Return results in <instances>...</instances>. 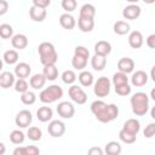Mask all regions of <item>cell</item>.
Instances as JSON below:
<instances>
[{"label":"cell","mask_w":155,"mask_h":155,"mask_svg":"<svg viewBox=\"0 0 155 155\" xmlns=\"http://www.w3.org/2000/svg\"><path fill=\"white\" fill-rule=\"evenodd\" d=\"M30 73H31L30 65H29L28 63H25V62H19V63L16 64V67H15V73H13V74H15L16 78L25 79V78H28V76L30 75Z\"/></svg>","instance_id":"12"},{"label":"cell","mask_w":155,"mask_h":155,"mask_svg":"<svg viewBox=\"0 0 155 155\" xmlns=\"http://www.w3.org/2000/svg\"><path fill=\"white\" fill-rule=\"evenodd\" d=\"M38 154H40V149L35 145L17 147L13 150V155H38Z\"/></svg>","instance_id":"22"},{"label":"cell","mask_w":155,"mask_h":155,"mask_svg":"<svg viewBox=\"0 0 155 155\" xmlns=\"http://www.w3.org/2000/svg\"><path fill=\"white\" fill-rule=\"evenodd\" d=\"M143 42H144V39H143V35L139 30H133L131 31V34L128 35V45L132 47V48H139L143 46Z\"/></svg>","instance_id":"16"},{"label":"cell","mask_w":155,"mask_h":155,"mask_svg":"<svg viewBox=\"0 0 155 155\" xmlns=\"http://www.w3.org/2000/svg\"><path fill=\"white\" fill-rule=\"evenodd\" d=\"M148 82V74L143 70H136L133 74H132V78H131V84L136 87H140V86H144L147 85Z\"/></svg>","instance_id":"14"},{"label":"cell","mask_w":155,"mask_h":155,"mask_svg":"<svg viewBox=\"0 0 155 155\" xmlns=\"http://www.w3.org/2000/svg\"><path fill=\"white\" fill-rule=\"evenodd\" d=\"M91 65L94 70L97 71H101L105 68L107 65V57L105 56H101V54H96L91 58Z\"/></svg>","instance_id":"25"},{"label":"cell","mask_w":155,"mask_h":155,"mask_svg":"<svg viewBox=\"0 0 155 155\" xmlns=\"http://www.w3.org/2000/svg\"><path fill=\"white\" fill-rule=\"evenodd\" d=\"M78 27L84 33H90L94 28V18H81L78 19Z\"/></svg>","instance_id":"23"},{"label":"cell","mask_w":155,"mask_h":155,"mask_svg":"<svg viewBox=\"0 0 155 155\" xmlns=\"http://www.w3.org/2000/svg\"><path fill=\"white\" fill-rule=\"evenodd\" d=\"M78 79H79L81 86H85V87L91 86V85L93 84V81H94V78H93L92 73H91V71H87V70H82V71L79 74Z\"/></svg>","instance_id":"29"},{"label":"cell","mask_w":155,"mask_h":155,"mask_svg":"<svg viewBox=\"0 0 155 155\" xmlns=\"http://www.w3.org/2000/svg\"><path fill=\"white\" fill-rule=\"evenodd\" d=\"M24 139H25V136H24V133H23L22 131H19V130H13V131L10 133V140H11L13 144H16V145L22 144V143L24 142Z\"/></svg>","instance_id":"36"},{"label":"cell","mask_w":155,"mask_h":155,"mask_svg":"<svg viewBox=\"0 0 155 155\" xmlns=\"http://www.w3.org/2000/svg\"><path fill=\"white\" fill-rule=\"evenodd\" d=\"M31 1H33V5H34V6L42 7V8L48 7L50 4H51V0H31Z\"/></svg>","instance_id":"44"},{"label":"cell","mask_w":155,"mask_h":155,"mask_svg":"<svg viewBox=\"0 0 155 155\" xmlns=\"http://www.w3.org/2000/svg\"><path fill=\"white\" fill-rule=\"evenodd\" d=\"M122 130H125L126 132H128V133H131V134L137 136L138 132L140 131V122H139V120H137V119H128V120L125 121Z\"/></svg>","instance_id":"18"},{"label":"cell","mask_w":155,"mask_h":155,"mask_svg":"<svg viewBox=\"0 0 155 155\" xmlns=\"http://www.w3.org/2000/svg\"><path fill=\"white\" fill-rule=\"evenodd\" d=\"M62 81L67 85H73L76 81V74L73 70H64L62 73Z\"/></svg>","instance_id":"39"},{"label":"cell","mask_w":155,"mask_h":155,"mask_svg":"<svg viewBox=\"0 0 155 155\" xmlns=\"http://www.w3.org/2000/svg\"><path fill=\"white\" fill-rule=\"evenodd\" d=\"M31 121H33V115H31V113H30L29 110H27V109H23V110L18 111L17 115H16V117H15V122H16V125H17L19 128H25V127H28V126L31 124Z\"/></svg>","instance_id":"9"},{"label":"cell","mask_w":155,"mask_h":155,"mask_svg":"<svg viewBox=\"0 0 155 155\" xmlns=\"http://www.w3.org/2000/svg\"><path fill=\"white\" fill-rule=\"evenodd\" d=\"M145 4H149V5H151V4H154L155 2V0H143Z\"/></svg>","instance_id":"51"},{"label":"cell","mask_w":155,"mask_h":155,"mask_svg":"<svg viewBox=\"0 0 155 155\" xmlns=\"http://www.w3.org/2000/svg\"><path fill=\"white\" fill-rule=\"evenodd\" d=\"M151 117H153V119H155V109H154V108L151 109Z\"/></svg>","instance_id":"53"},{"label":"cell","mask_w":155,"mask_h":155,"mask_svg":"<svg viewBox=\"0 0 155 155\" xmlns=\"http://www.w3.org/2000/svg\"><path fill=\"white\" fill-rule=\"evenodd\" d=\"M57 113L63 119H71L75 114V108L70 102H61L57 105Z\"/></svg>","instance_id":"10"},{"label":"cell","mask_w":155,"mask_h":155,"mask_svg":"<svg viewBox=\"0 0 155 155\" xmlns=\"http://www.w3.org/2000/svg\"><path fill=\"white\" fill-rule=\"evenodd\" d=\"M143 134H144L145 138H153L154 134H155V124L154 122H150L145 127V130L143 131Z\"/></svg>","instance_id":"43"},{"label":"cell","mask_w":155,"mask_h":155,"mask_svg":"<svg viewBox=\"0 0 155 155\" xmlns=\"http://www.w3.org/2000/svg\"><path fill=\"white\" fill-rule=\"evenodd\" d=\"M121 150H122V148H121L120 143L116 140H110L109 143H107V145L104 148V151L108 155H119L121 153Z\"/></svg>","instance_id":"31"},{"label":"cell","mask_w":155,"mask_h":155,"mask_svg":"<svg viewBox=\"0 0 155 155\" xmlns=\"http://www.w3.org/2000/svg\"><path fill=\"white\" fill-rule=\"evenodd\" d=\"M142 13V8L137 5V4H130L128 6H126L124 10H122V16L124 18L126 19H130V21H133V19H137Z\"/></svg>","instance_id":"11"},{"label":"cell","mask_w":155,"mask_h":155,"mask_svg":"<svg viewBox=\"0 0 155 155\" xmlns=\"http://www.w3.org/2000/svg\"><path fill=\"white\" fill-rule=\"evenodd\" d=\"M38 52H39V57H40V62L42 65H48V64H56V62L58 61V54L57 51L53 46V44L48 42V41H44L39 45L38 47Z\"/></svg>","instance_id":"2"},{"label":"cell","mask_w":155,"mask_h":155,"mask_svg":"<svg viewBox=\"0 0 155 155\" xmlns=\"http://www.w3.org/2000/svg\"><path fill=\"white\" fill-rule=\"evenodd\" d=\"M88 154L90 155H103V150L99 147H92L88 149Z\"/></svg>","instance_id":"47"},{"label":"cell","mask_w":155,"mask_h":155,"mask_svg":"<svg viewBox=\"0 0 155 155\" xmlns=\"http://www.w3.org/2000/svg\"><path fill=\"white\" fill-rule=\"evenodd\" d=\"M13 36V28L12 25L4 23L0 25V38L1 39H11Z\"/></svg>","instance_id":"37"},{"label":"cell","mask_w":155,"mask_h":155,"mask_svg":"<svg viewBox=\"0 0 155 155\" xmlns=\"http://www.w3.org/2000/svg\"><path fill=\"white\" fill-rule=\"evenodd\" d=\"M62 97H63V88L59 85H51V86L44 88L39 94V99L45 104L53 103V102L61 99Z\"/></svg>","instance_id":"4"},{"label":"cell","mask_w":155,"mask_h":155,"mask_svg":"<svg viewBox=\"0 0 155 155\" xmlns=\"http://www.w3.org/2000/svg\"><path fill=\"white\" fill-rule=\"evenodd\" d=\"M126 1H128L130 4H137L139 0H126Z\"/></svg>","instance_id":"52"},{"label":"cell","mask_w":155,"mask_h":155,"mask_svg":"<svg viewBox=\"0 0 155 155\" xmlns=\"http://www.w3.org/2000/svg\"><path fill=\"white\" fill-rule=\"evenodd\" d=\"M11 45L17 50H24L28 46V38L24 34H15L11 38Z\"/></svg>","instance_id":"20"},{"label":"cell","mask_w":155,"mask_h":155,"mask_svg":"<svg viewBox=\"0 0 155 155\" xmlns=\"http://www.w3.org/2000/svg\"><path fill=\"white\" fill-rule=\"evenodd\" d=\"M119 138H120V140L122 142V143H125V144H133L136 140H137V136H134V134H131V133H128V132H126L125 130H120V132H119Z\"/></svg>","instance_id":"35"},{"label":"cell","mask_w":155,"mask_h":155,"mask_svg":"<svg viewBox=\"0 0 155 155\" xmlns=\"http://www.w3.org/2000/svg\"><path fill=\"white\" fill-rule=\"evenodd\" d=\"M110 86H111V81L107 76H101L94 82L93 92L97 97H101V98L107 97L110 92Z\"/></svg>","instance_id":"6"},{"label":"cell","mask_w":155,"mask_h":155,"mask_svg":"<svg viewBox=\"0 0 155 155\" xmlns=\"http://www.w3.org/2000/svg\"><path fill=\"white\" fill-rule=\"evenodd\" d=\"M47 132L53 138H59L65 132V124L61 120H52L47 126Z\"/></svg>","instance_id":"8"},{"label":"cell","mask_w":155,"mask_h":155,"mask_svg":"<svg viewBox=\"0 0 155 155\" xmlns=\"http://www.w3.org/2000/svg\"><path fill=\"white\" fill-rule=\"evenodd\" d=\"M113 29H114V33L117 34V35H126V34L130 31L131 27H130V24H128L127 22H125V21H117V22L114 23Z\"/></svg>","instance_id":"30"},{"label":"cell","mask_w":155,"mask_h":155,"mask_svg":"<svg viewBox=\"0 0 155 155\" xmlns=\"http://www.w3.org/2000/svg\"><path fill=\"white\" fill-rule=\"evenodd\" d=\"M44 76L46 78V80L53 81L58 78V69L56 67V64H48V65H44V71H42Z\"/></svg>","instance_id":"27"},{"label":"cell","mask_w":155,"mask_h":155,"mask_svg":"<svg viewBox=\"0 0 155 155\" xmlns=\"http://www.w3.org/2000/svg\"><path fill=\"white\" fill-rule=\"evenodd\" d=\"M69 97L73 102H75L76 104H85L87 101V94L86 92L82 90V87L78 86V85H71L68 90Z\"/></svg>","instance_id":"7"},{"label":"cell","mask_w":155,"mask_h":155,"mask_svg":"<svg viewBox=\"0 0 155 155\" xmlns=\"http://www.w3.org/2000/svg\"><path fill=\"white\" fill-rule=\"evenodd\" d=\"M15 74L11 71H2L0 74V87L2 88H10L13 86L16 79Z\"/></svg>","instance_id":"19"},{"label":"cell","mask_w":155,"mask_h":155,"mask_svg":"<svg viewBox=\"0 0 155 155\" xmlns=\"http://www.w3.org/2000/svg\"><path fill=\"white\" fill-rule=\"evenodd\" d=\"M8 11V2L6 0H0V16L5 15Z\"/></svg>","instance_id":"46"},{"label":"cell","mask_w":155,"mask_h":155,"mask_svg":"<svg viewBox=\"0 0 155 155\" xmlns=\"http://www.w3.org/2000/svg\"><path fill=\"white\" fill-rule=\"evenodd\" d=\"M27 137H28L30 140H33V142H38V140H40L41 137H42V131H41L39 127H36V126H31V127H29L28 131H27Z\"/></svg>","instance_id":"34"},{"label":"cell","mask_w":155,"mask_h":155,"mask_svg":"<svg viewBox=\"0 0 155 155\" xmlns=\"http://www.w3.org/2000/svg\"><path fill=\"white\" fill-rule=\"evenodd\" d=\"M2 67H4V63H2V59L0 58V71H1V69H2Z\"/></svg>","instance_id":"54"},{"label":"cell","mask_w":155,"mask_h":155,"mask_svg":"<svg viewBox=\"0 0 155 155\" xmlns=\"http://www.w3.org/2000/svg\"><path fill=\"white\" fill-rule=\"evenodd\" d=\"M154 68H155V67H153V68H151V71H150V78H151V80H153V81H155V76H154Z\"/></svg>","instance_id":"49"},{"label":"cell","mask_w":155,"mask_h":155,"mask_svg":"<svg viewBox=\"0 0 155 155\" xmlns=\"http://www.w3.org/2000/svg\"><path fill=\"white\" fill-rule=\"evenodd\" d=\"M21 102L24 105H31V104H34L36 102V94L28 90V91L21 93Z\"/></svg>","instance_id":"33"},{"label":"cell","mask_w":155,"mask_h":155,"mask_svg":"<svg viewBox=\"0 0 155 155\" xmlns=\"http://www.w3.org/2000/svg\"><path fill=\"white\" fill-rule=\"evenodd\" d=\"M59 24H61L64 29L71 30V29L75 28L76 21H75V18H74V16H71V15L68 13V12H65V13H62V15L59 16Z\"/></svg>","instance_id":"17"},{"label":"cell","mask_w":155,"mask_h":155,"mask_svg":"<svg viewBox=\"0 0 155 155\" xmlns=\"http://www.w3.org/2000/svg\"><path fill=\"white\" fill-rule=\"evenodd\" d=\"M131 107H132V113L137 116H143L148 113L149 110V97L144 92H136L131 99Z\"/></svg>","instance_id":"3"},{"label":"cell","mask_w":155,"mask_h":155,"mask_svg":"<svg viewBox=\"0 0 155 155\" xmlns=\"http://www.w3.org/2000/svg\"><path fill=\"white\" fill-rule=\"evenodd\" d=\"M13 86H15V91L16 92H19V93H23V92L28 91V88H29V85L25 81V79H19V78L15 81Z\"/></svg>","instance_id":"40"},{"label":"cell","mask_w":155,"mask_h":155,"mask_svg":"<svg viewBox=\"0 0 155 155\" xmlns=\"http://www.w3.org/2000/svg\"><path fill=\"white\" fill-rule=\"evenodd\" d=\"M5 151H6V147H5V144H4V143H1V142H0V155H4V154H5Z\"/></svg>","instance_id":"48"},{"label":"cell","mask_w":155,"mask_h":155,"mask_svg":"<svg viewBox=\"0 0 155 155\" xmlns=\"http://www.w3.org/2000/svg\"><path fill=\"white\" fill-rule=\"evenodd\" d=\"M117 69H119V71H122L125 74L132 73L133 69H134V62H133V59L130 58V57H122L117 62Z\"/></svg>","instance_id":"15"},{"label":"cell","mask_w":155,"mask_h":155,"mask_svg":"<svg viewBox=\"0 0 155 155\" xmlns=\"http://www.w3.org/2000/svg\"><path fill=\"white\" fill-rule=\"evenodd\" d=\"M88 58H90V51L85 46H76L74 50V56L71 58L73 68L78 70H84L87 65Z\"/></svg>","instance_id":"5"},{"label":"cell","mask_w":155,"mask_h":155,"mask_svg":"<svg viewBox=\"0 0 155 155\" xmlns=\"http://www.w3.org/2000/svg\"><path fill=\"white\" fill-rule=\"evenodd\" d=\"M46 84V78L44 76V74H34L30 80H29V85L34 88V90H41Z\"/></svg>","instance_id":"26"},{"label":"cell","mask_w":155,"mask_h":155,"mask_svg":"<svg viewBox=\"0 0 155 155\" xmlns=\"http://www.w3.org/2000/svg\"><path fill=\"white\" fill-rule=\"evenodd\" d=\"M110 52H111V45H110L109 41L99 40L94 45V53L96 54H101V56H105L107 57Z\"/></svg>","instance_id":"21"},{"label":"cell","mask_w":155,"mask_h":155,"mask_svg":"<svg viewBox=\"0 0 155 155\" xmlns=\"http://www.w3.org/2000/svg\"><path fill=\"white\" fill-rule=\"evenodd\" d=\"M29 16L34 22H44L46 16H47V11L46 8L42 7H38V6H31L29 8Z\"/></svg>","instance_id":"13"},{"label":"cell","mask_w":155,"mask_h":155,"mask_svg":"<svg viewBox=\"0 0 155 155\" xmlns=\"http://www.w3.org/2000/svg\"><path fill=\"white\" fill-rule=\"evenodd\" d=\"M53 116V110L50 107H40L36 111V117L41 122H47L52 119Z\"/></svg>","instance_id":"24"},{"label":"cell","mask_w":155,"mask_h":155,"mask_svg":"<svg viewBox=\"0 0 155 155\" xmlns=\"http://www.w3.org/2000/svg\"><path fill=\"white\" fill-rule=\"evenodd\" d=\"M111 82L114 84V86H117V85H122V84H127L128 82V78H127V74L122 73V71H117L113 75V80Z\"/></svg>","instance_id":"38"},{"label":"cell","mask_w":155,"mask_h":155,"mask_svg":"<svg viewBox=\"0 0 155 155\" xmlns=\"http://www.w3.org/2000/svg\"><path fill=\"white\" fill-rule=\"evenodd\" d=\"M150 98H151L153 101H155V90H154V88H153L151 92H150Z\"/></svg>","instance_id":"50"},{"label":"cell","mask_w":155,"mask_h":155,"mask_svg":"<svg viewBox=\"0 0 155 155\" xmlns=\"http://www.w3.org/2000/svg\"><path fill=\"white\" fill-rule=\"evenodd\" d=\"M96 15V7L92 4H84L80 8L79 17L81 18H94Z\"/></svg>","instance_id":"28"},{"label":"cell","mask_w":155,"mask_h":155,"mask_svg":"<svg viewBox=\"0 0 155 155\" xmlns=\"http://www.w3.org/2000/svg\"><path fill=\"white\" fill-rule=\"evenodd\" d=\"M132 91V87L127 84H122V85H117L115 86V92L119 94V96H128Z\"/></svg>","instance_id":"41"},{"label":"cell","mask_w":155,"mask_h":155,"mask_svg":"<svg viewBox=\"0 0 155 155\" xmlns=\"http://www.w3.org/2000/svg\"><path fill=\"white\" fill-rule=\"evenodd\" d=\"M145 44H147L148 47H150V48H155V34H150V35L147 38Z\"/></svg>","instance_id":"45"},{"label":"cell","mask_w":155,"mask_h":155,"mask_svg":"<svg viewBox=\"0 0 155 155\" xmlns=\"http://www.w3.org/2000/svg\"><path fill=\"white\" fill-rule=\"evenodd\" d=\"M61 5H62V8H63L65 12L69 13V12H73V11L76 8L78 2H76V0H62Z\"/></svg>","instance_id":"42"},{"label":"cell","mask_w":155,"mask_h":155,"mask_svg":"<svg viewBox=\"0 0 155 155\" xmlns=\"http://www.w3.org/2000/svg\"><path fill=\"white\" fill-rule=\"evenodd\" d=\"M91 113L96 116V119L102 124H108L115 120L119 115V108L116 104H107L102 99L94 101L91 103Z\"/></svg>","instance_id":"1"},{"label":"cell","mask_w":155,"mask_h":155,"mask_svg":"<svg viewBox=\"0 0 155 155\" xmlns=\"http://www.w3.org/2000/svg\"><path fill=\"white\" fill-rule=\"evenodd\" d=\"M2 59L5 63L12 65V64H16L18 62V52L16 50H7L5 51L4 56H2Z\"/></svg>","instance_id":"32"}]
</instances>
